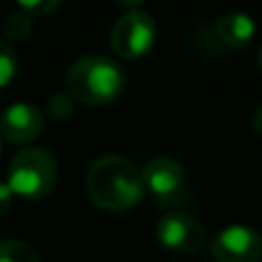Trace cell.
<instances>
[{
    "instance_id": "cell-1",
    "label": "cell",
    "mask_w": 262,
    "mask_h": 262,
    "mask_svg": "<svg viewBox=\"0 0 262 262\" xmlns=\"http://www.w3.org/2000/svg\"><path fill=\"white\" fill-rule=\"evenodd\" d=\"M85 191L92 203L106 212L136 207L145 193L138 168L118 154H106L92 161L85 175Z\"/></svg>"
},
{
    "instance_id": "cell-2",
    "label": "cell",
    "mask_w": 262,
    "mask_h": 262,
    "mask_svg": "<svg viewBox=\"0 0 262 262\" xmlns=\"http://www.w3.org/2000/svg\"><path fill=\"white\" fill-rule=\"evenodd\" d=\"M124 90V74L104 55H85L69 67L64 92L85 106H104L115 101Z\"/></svg>"
},
{
    "instance_id": "cell-3",
    "label": "cell",
    "mask_w": 262,
    "mask_h": 262,
    "mask_svg": "<svg viewBox=\"0 0 262 262\" xmlns=\"http://www.w3.org/2000/svg\"><path fill=\"white\" fill-rule=\"evenodd\" d=\"M58 182V166L44 147H23L14 154L7 172V186L14 195L26 200H39L53 191Z\"/></svg>"
},
{
    "instance_id": "cell-4",
    "label": "cell",
    "mask_w": 262,
    "mask_h": 262,
    "mask_svg": "<svg viewBox=\"0 0 262 262\" xmlns=\"http://www.w3.org/2000/svg\"><path fill=\"white\" fill-rule=\"evenodd\" d=\"M157 23L143 9H131L115 21L111 30V46L124 60H140L154 49Z\"/></svg>"
},
{
    "instance_id": "cell-5",
    "label": "cell",
    "mask_w": 262,
    "mask_h": 262,
    "mask_svg": "<svg viewBox=\"0 0 262 262\" xmlns=\"http://www.w3.org/2000/svg\"><path fill=\"white\" fill-rule=\"evenodd\" d=\"M157 237L161 246L172 253H200L207 246V232L198 219L184 212H170L157 223Z\"/></svg>"
},
{
    "instance_id": "cell-6",
    "label": "cell",
    "mask_w": 262,
    "mask_h": 262,
    "mask_svg": "<svg viewBox=\"0 0 262 262\" xmlns=\"http://www.w3.org/2000/svg\"><path fill=\"white\" fill-rule=\"evenodd\" d=\"M212 255L216 262H260L262 235L246 226L223 228L212 239Z\"/></svg>"
},
{
    "instance_id": "cell-7",
    "label": "cell",
    "mask_w": 262,
    "mask_h": 262,
    "mask_svg": "<svg viewBox=\"0 0 262 262\" xmlns=\"http://www.w3.org/2000/svg\"><path fill=\"white\" fill-rule=\"evenodd\" d=\"M140 180H143V189L163 205L168 200H175L177 193L184 189V170L175 159L168 157H157L147 161V166L140 172Z\"/></svg>"
},
{
    "instance_id": "cell-8",
    "label": "cell",
    "mask_w": 262,
    "mask_h": 262,
    "mask_svg": "<svg viewBox=\"0 0 262 262\" xmlns=\"http://www.w3.org/2000/svg\"><path fill=\"white\" fill-rule=\"evenodd\" d=\"M44 129L41 111L32 104H12L0 115V136L14 145H28Z\"/></svg>"
},
{
    "instance_id": "cell-9",
    "label": "cell",
    "mask_w": 262,
    "mask_h": 262,
    "mask_svg": "<svg viewBox=\"0 0 262 262\" xmlns=\"http://www.w3.org/2000/svg\"><path fill=\"white\" fill-rule=\"evenodd\" d=\"M214 35L228 49H244L255 37V23L246 14H223L214 23Z\"/></svg>"
},
{
    "instance_id": "cell-10",
    "label": "cell",
    "mask_w": 262,
    "mask_h": 262,
    "mask_svg": "<svg viewBox=\"0 0 262 262\" xmlns=\"http://www.w3.org/2000/svg\"><path fill=\"white\" fill-rule=\"evenodd\" d=\"M0 262H39V255L26 242L3 239L0 242Z\"/></svg>"
},
{
    "instance_id": "cell-11",
    "label": "cell",
    "mask_w": 262,
    "mask_h": 262,
    "mask_svg": "<svg viewBox=\"0 0 262 262\" xmlns=\"http://www.w3.org/2000/svg\"><path fill=\"white\" fill-rule=\"evenodd\" d=\"M30 30H32V18L28 16V14H23L21 9H18V12L7 14L5 21H3V35L7 37V39L21 41V39H26V37L30 35Z\"/></svg>"
},
{
    "instance_id": "cell-12",
    "label": "cell",
    "mask_w": 262,
    "mask_h": 262,
    "mask_svg": "<svg viewBox=\"0 0 262 262\" xmlns=\"http://www.w3.org/2000/svg\"><path fill=\"white\" fill-rule=\"evenodd\" d=\"M16 69H18L16 53H14V49L7 44V41L0 39V90L7 88L9 83L14 81Z\"/></svg>"
},
{
    "instance_id": "cell-13",
    "label": "cell",
    "mask_w": 262,
    "mask_h": 262,
    "mask_svg": "<svg viewBox=\"0 0 262 262\" xmlns=\"http://www.w3.org/2000/svg\"><path fill=\"white\" fill-rule=\"evenodd\" d=\"M46 111H49V115L53 120H67V118H72V113H74V99L67 92H58V95L49 97Z\"/></svg>"
},
{
    "instance_id": "cell-14",
    "label": "cell",
    "mask_w": 262,
    "mask_h": 262,
    "mask_svg": "<svg viewBox=\"0 0 262 262\" xmlns=\"http://www.w3.org/2000/svg\"><path fill=\"white\" fill-rule=\"evenodd\" d=\"M60 3H53V0H49V3H21L18 5V9H21L23 14H28V16H44V14L53 12V9H58Z\"/></svg>"
},
{
    "instance_id": "cell-15",
    "label": "cell",
    "mask_w": 262,
    "mask_h": 262,
    "mask_svg": "<svg viewBox=\"0 0 262 262\" xmlns=\"http://www.w3.org/2000/svg\"><path fill=\"white\" fill-rule=\"evenodd\" d=\"M12 198H14V193L7 186V182H0V216L7 214V209L12 207Z\"/></svg>"
},
{
    "instance_id": "cell-16",
    "label": "cell",
    "mask_w": 262,
    "mask_h": 262,
    "mask_svg": "<svg viewBox=\"0 0 262 262\" xmlns=\"http://www.w3.org/2000/svg\"><path fill=\"white\" fill-rule=\"evenodd\" d=\"M253 129L262 136V104L255 108V113H253Z\"/></svg>"
},
{
    "instance_id": "cell-17",
    "label": "cell",
    "mask_w": 262,
    "mask_h": 262,
    "mask_svg": "<svg viewBox=\"0 0 262 262\" xmlns=\"http://www.w3.org/2000/svg\"><path fill=\"white\" fill-rule=\"evenodd\" d=\"M258 62H260V69H262V46H260V58H258Z\"/></svg>"
},
{
    "instance_id": "cell-18",
    "label": "cell",
    "mask_w": 262,
    "mask_h": 262,
    "mask_svg": "<svg viewBox=\"0 0 262 262\" xmlns=\"http://www.w3.org/2000/svg\"><path fill=\"white\" fill-rule=\"evenodd\" d=\"M260 166H262V159H260Z\"/></svg>"
},
{
    "instance_id": "cell-19",
    "label": "cell",
    "mask_w": 262,
    "mask_h": 262,
    "mask_svg": "<svg viewBox=\"0 0 262 262\" xmlns=\"http://www.w3.org/2000/svg\"><path fill=\"white\" fill-rule=\"evenodd\" d=\"M0 147H3V145H0Z\"/></svg>"
}]
</instances>
